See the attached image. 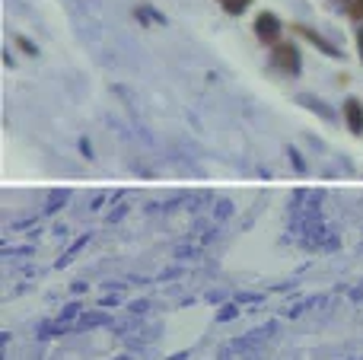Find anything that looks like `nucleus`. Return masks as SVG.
I'll use <instances>...</instances> for the list:
<instances>
[{
    "label": "nucleus",
    "instance_id": "f257e3e1",
    "mask_svg": "<svg viewBox=\"0 0 363 360\" xmlns=\"http://www.w3.org/2000/svg\"><path fill=\"white\" fill-rule=\"evenodd\" d=\"M271 67L287 77H296L300 74V48L294 42H277L271 48Z\"/></svg>",
    "mask_w": 363,
    "mask_h": 360
},
{
    "label": "nucleus",
    "instance_id": "f03ea898",
    "mask_svg": "<svg viewBox=\"0 0 363 360\" xmlns=\"http://www.w3.org/2000/svg\"><path fill=\"white\" fill-rule=\"evenodd\" d=\"M255 35H258V42H264V45L274 48L284 35V23L274 16V13H258L255 16Z\"/></svg>",
    "mask_w": 363,
    "mask_h": 360
},
{
    "label": "nucleus",
    "instance_id": "7ed1b4c3",
    "mask_svg": "<svg viewBox=\"0 0 363 360\" xmlns=\"http://www.w3.org/2000/svg\"><path fill=\"white\" fill-rule=\"evenodd\" d=\"M345 121L351 128V134H363V102L360 99H345Z\"/></svg>",
    "mask_w": 363,
    "mask_h": 360
},
{
    "label": "nucleus",
    "instance_id": "20e7f679",
    "mask_svg": "<svg viewBox=\"0 0 363 360\" xmlns=\"http://www.w3.org/2000/svg\"><path fill=\"white\" fill-rule=\"evenodd\" d=\"M294 29H296V32H300V35H303V38H309V42H313V45H319V48H322V51H325V55H328V57H338V55H341V51H338V48H335V45H332V42H328V38H325V35H319V32H313V29H309V26H303V23H294Z\"/></svg>",
    "mask_w": 363,
    "mask_h": 360
},
{
    "label": "nucleus",
    "instance_id": "39448f33",
    "mask_svg": "<svg viewBox=\"0 0 363 360\" xmlns=\"http://www.w3.org/2000/svg\"><path fill=\"white\" fill-rule=\"evenodd\" d=\"M335 6H341V10H345L351 19L363 23V0H335Z\"/></svg>",
    "mask_w": 363,
    "mask_h": 360
},
{
    "label": "nucleus",
    "instance_id": "423d86ee",
    "mask_svg": "<svg viewBox=\"0 0 363 360\" xmlns=\"http://www.w3.org/2000/svg\"><path fill=\"white\" fill-rule=\"evenodd\" d=\"M217 4L223 6V10L230 13V16H239V13H245V10H249V4H252V0H217Z\"/></svg>",
    "mask_w": 363,
    "mask_h": 360
},
{
    "label": "nucleus",
    "instance_id": "0eeeda50",
    "mask_svg": "<svg viewBox=\"0 0 363 360\" xmlns=\"http://www.w3.org/2000/svg\"><path fill=\"white\" fill-rule=\"evenodd\" d=\"M16 45H19V48H23V51H26V55H35V48H32V45H29V42H26V38H16Z\"/></svg>",
    "mask_w": 363,
    "mask_h": 360
},
{
    "label": "nucleus",
    "instance_id": "6e6552de",
    "mask_svg": "<svg viewBox=\"0 0 363 360\" xmlns=\"http://www.w3.org/2000/svg\"><path fill=\"white\" fill-rule=\"evenodd\" d=\"M357 51H360V57H363V26L357 29Z\"/></svg>",
    "mask_w": 363,
    "mask_h": 360
}]
</instances>
